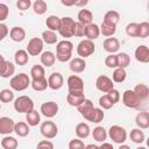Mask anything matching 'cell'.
I'll return each mask as SVG.
<instances>
[{
  "instance_id": "8fae6325",
  "label": "cell",
  "mask_w": 149,
  "mask_h": 149,
  "mask_svg": "<svg viewBox=\"0 0 149 149\" xmlns=\"http://www.w3.org/2000/svg\"><path fill=\"white\" fill-rule=\"evenodd\" d=\"M43 41L40 37H33L30 38V41L28 42L27 45V52L29 54V56H38L41 55L42 50H43Z\"/></svg>"
},
{
  "instance_id": "60d3db41",
  "label": "cell",
  "mask_w": 149,
  "mask_h": 149,
  "mask_svg": "<svg viewBox=\"0 0 149 149\" xmlns=\"http://www.w3.org/2000/svg\"><path fill=\"white\" fill-rule=\"evenodd\" d=\"M116 59H118V68H128L130 64V57L127 52H120L116 55Z\"/></svg>"
},
{
  "instance_id": "680465c9",
  "label": "cell",
  "mask_w": 149,
  "mask_h": 149,
  "mask_svg": "<svg viewBox=\"0 0 149 149\" xmlns=\"http://www.w3.org/2000/svg\"><path fill=\"white\" fill-rule=\"evenodd\" d=\"M87 3H88V0H78L74 6H77V7H85Z\"/></svg>"
},
{
  "instance_id": "2e32d148",
  "label": "cell",
  "mask_w": 149,
  "mask_h": 149,
  "mask_svg": "<svg viewBox=\"0 0 149 149\" xmlns=\"http://www.w3.org/2000/svg\"><path fill=\"white\" fill-rule=\"evenodd\" d=\"M14 125L15 122L13 119L8 116H1L0 118V134L2 135H9L14 132Z\"/></svg>"
},
{
  "instance_id": "d590c367",
  "label": "cell",
  "mask_w": 149,
  "mask_h": 149,
  "mask_svg": "<svg viewBox=\"0 0 149 149\" xmlns=\"http://www.w3.org/2000/svg\"><path fill=\"white\" fill-rule=\"evenodd\" d=\"M104 22L106 23H109V24H114L116 26L118 22L120 21V14L116 12V10H108L105 13L104 15Z\"/></svg>"
},
{
  "instance_id": "836d02e7",
  "label": "cell",
  "mask_w": 149,
  "mask_h": 149,
  "mask_svg": "<svg viewBox=\"0 0 149 149\" xmlns=\"http://www.w3.org/2000/svg\"><path fill=\"white\" fill-rule=\"evenodd\" d=\"M30 86L33 87L34 91L42 92V91L47 90V87H48V79L45 77L40 78V79H33L30 81Z\"/></svg>"
},
{
  "instance_id": "e575fe53",
  "label": "cell",
  "mask_w": 149,
  "mask_h": 149,
  "mask_svg": "<svg viewBox=\"0 0 149 149\" xmlns=\"http://www.w3.org/2000/svg\"><path fill=\"white\" fill-rule=\"evenodd\" d=\"M129 137H130L132 142H134V143H136V144H140V143H142V142L144 141L146 135H144L143 130H141V128L137 127V128H134V129L130 130Z\"/></svg>"
},
{
  "instance_id": "4316f807",
  "label": "cell",
  "mask_w": 149,
  "mask_h": 149,
  "mask_svg": "<svg viewBox=\"0 0 149 149\" xmlns=\"http://www.w3.org/2000/svg\"><path fill=\"white\" fill-rule=\"evenodd\" d=\"M29 125L27 122H23V121H19L14 125V133L20 136V137H26L28 134H29Z\"/></svg>"
},
{
  "instance_id": "ab89813d",
  "label": "cell",
  "mask_w": 149,
  "mask_h": 149,
  "mask_svg": "<svg viewBox=\"0 0 149 149\" xmlns=\"http://www.w3.org/2000/svg\"><path fill=\"white\" fill-rule=\"evenodd\" d=\"M31 6H33L34 13L37 15H43L48 9V5L44 0H35Z\"/></svg>"
},
{
  "instance_id": "6da1fadb",
  "label": "cell",
  "mask_w": 149,
  "mask_h": 149,
  "mask_svg": "<svg viewBox=\"0 0 149 149\" xmlns=\"http://www.w3.org/2000/svg\"><path fill=\"white\" fill-rule=\"evenodd\" d=\"M72 51H73L72 42L68 40H63L58 42L56 45V59L62 63L69 62L72 57Z\"/></svg>"
},
{
  "instance_id": "8992f818",
  "label": "cell",
  "mask_w": 149,
  "mask_h": 149,
  "mask_svg": "<svg viewBox=\"0 0 149 149\" xmlns=\"http://www.w3.org/2000/svg\"><path fill=\"white\" fill-rule=\"evenodd\" d=\"M94 51H95V45H94L93 41H91L88 38L80 41L77 45V54L81 58L90 57L91 55H93Z\"/></svg>"
},
{
  "instance_id": "7402d4cb",
  "label": "cell",
  "mask_w": 149,
  "mask_h": 149,
  "mask_svg": "<svg viewBox=\"0 0 149 149\" xmlns=\"http://www.w3.org/2000/svg\"><path fill=\"white\" fill-rule=\"evenodd\" d=\"M14 72H15V65L9 61H5V63L0 66V77L1 78H9L14 74Z\"/></svg>"
},
{
  "instance_id": "9c48e42d",
  "label": "cell",
  "mask_w": 149,
  "mask_h": 149,
  "mask_svg": "<svg viewBox=\"0 0 149 149\" xmlns=\"http://www.w3.org/2000/svg\"><path fill=\"white\" fill-rule=\"evenodd\" d=\"M122 102L128 108H137L142 101L133 90H126L122 94Z\"/></svg>"
},
{
  "instance_id": "6f0895ef",
  "label": "cell",
  "mask_w": 149,
  "mask_h": 149,
  "mask_svg": "<svg viewBox=\"0 0 149 149\" xmlns=\"http://www.w3.org/2000/svg\"><path fill=\"white\" fill-rule=\"evenodd\" d=\"M77 1L78 0H61V3L65 7H71V6H74Z\"/></svg>"
},
{
  "instance_id": "d4e9b609",
  "label": "cell",
  "mask_w": 149,
  "mask_h": 149,
  "mask_svg": "<svg viewBox=\"0 0 149 149\" xmlns=\"http://www.w3.org/2000/svg\"><path fill=\"white\" fill-rule=\"evenodd\" d=\"M56 62V55L51 51H43L41 52V64L43 66L50 68Z\"/></svg>"
},
{
  "instance_id": "277c9868",
  "label": "cell",
  "mask_w": 149,
  "mask_h": 149,
  "mask_svg": "<svg viewBox=\"0 0 149 149\" xmlns=\"http://www.w3.org/2000/svg\"><path fill=\"white\" fill-rule=\"evenodd\" d=\"M34 108V101L28 95H20L14 100V109L19 113H28Z\"/></svg>"
},
{
  "instance_id": "7dc6e473",
  "label": "cell",
  "mask_w": 149,
  "mask_h": 149,
  "mask_svg": "<svg viewBox=\"0 0 149 149\" xmlns=\"http://www.w3.org/2000/svg\"><path fill=\"white\" fill-rule=\"evenodd\" d=\"M105 65H106L108 69H115V68H118L116 55H115V54H109V55L105 58Z\"/></svg>"
},
{
  "instance_id": "ba28073f",
  "label": "cell",
  "mask_w": 149,
  "mask_h": 149,
  "mask_svg": "<svg viewBox=\"0 0 149 149\" xmlns=\"http://www.w3.org/2000/svg\"><path fill=\"white\" fill-rule=\"evenodd\" d=\"M40 132H41L43 137L51 140V139H55L57 136L58 127L54 121H44V122H42V125L40 127Z\"/></svg>"
},
{
  "instance_id": "4dcf8cb0",
  "label": "cell",
  "mask_w": 149,
  "mask_h": 149,
  "mask_svg": "<svg viewBox=\"0 0 149 149\" xmlns=\"http://www.w3.org/2000/svg\"><path fill=\"white\" fill-rule=\"evenodd\" d=\"M92 136H93L94 141L101 143V142L106 141V139H107V132H106V129L102 126H97L92 130Z\"/></svg>"
},
{
  "instance_id": "3957f363",
  "label": "cell",
  "mask_w": 149,
  "mask_h": 149,
  "mask_svg": "<svg viewBox=\"0 0 149 149\" xmlns=\"http://www.w3.org/2000/svg\"><path fill=\"white\" fill-rule=\"evenodd\" d=\"M107 136H109V139L118 144L125 143V141L127 140V132L123 127L119 126V125H113L109 127Z\"/></svg>"
},
{
  "instance_id": "8d00e7d4",
  "label": "cell",
  "mask_w": 149,
  "mask_h": 149,
  "mask_svg": "<svg viewBox=\"0 0 149 149\" xmlns=\"http://www.w3.org/2000/svg\"><path fill=\"white\" fill-rule=\"evenodd\" d=\"M58 37H57V34L56 31L54 30H50V29H47L42 33V41L47 44H55L57 42Z\"/></svg>"
},
{
  "instance_id": "f6af8a7d",
  "label": "cell",
  "mask_w": 149,
  "mask_h": 149,
  "mask_svg": "<svg viewBox=\"0 0 149 149\" xmlns=\"http://www.w3.org/2000/svg\"><path fill=\"white\" fill-rule=\"evenodd\" d=\"M126 34L129 37H137L139 35V23L137 22H130L126 26Z\"/></svg>"
},
{
  "instance_id": "e0dca14e",
  "label": "cell",
  "mask_w": 149,
  "mask_h": 149,
  "mask_svg": "<svg viewBox=\"0 0 149 149\" xmlns=\"http://www.w3.org/2000/svg\"><path fill=\"white\" fill-rule=\"evenodd\" d=\"M134 56H135V59L140 63H149V48L144 44L142 45H139L135 51H134Z\"/></svg>"
},
{
  "instance_id": "5bb4252c",
  "label": "cell",
  "mask_w": 149,
  "mask_h": 149,
  "mask_svg": "<svg viewBox=\"0 0 149 149\" xmlns=\"http://www.w3.org/2000/svg\"><path fill=\"white\" fill-rule=\"evenodd\" d=\"M64 84V78L59 72H52L48 78V87L56 91L59 90Z\"/></svg>"
},
{
  "instance_id": "7c38bea8",
  "label": "cell",
  "mask_w": 149,
  "mask_h": 149,
  "mask_svg": "<svg viewBox=\"0 0 149 149\" xmlns=\"http://www.w3.org/2000/svg\"><path fill=\"white\" fill-rule=\"evenodd\" d=\"M95 87L100 92L107 93L108 91H111L112 88H114V83H113V80L109 77H107L105 74H100L97 78V80H95Z\"/></svg>"
},
{
  "instance_id": "9f6ffc18",
  "label": "cell",
  "mask_w": 149,
  "mask_h": 149,
  "mask_svg": "<svg viewBox=\"0 0 149 149\" xmlns=\"http://www.w3.org/2000/svg\"><path fill=\"white\" fill-rule=\"evenodd\" d=\"M37 148H49V149H52V148H54V143L50 142V141L47 139V140L40 141V142L37 143Z\"/></svg>"
},
{
  "instance_id": "cb8c5ba5",
  "label": "cell",
  "mask_w": 149,
  "mask_h": 149,
  "mask_svg": "<svg viewBox=\"0 0 149 149\" xmlns=\"http://www.w3.org/2000/svg\"><path fill=\"white\" fill-rule=\"evenodd\" d=\"M77 19H78V22H80V23H83L84 26H86V24L92 23V21H93V14H92L91 10L84 8V9H80V10L78 12Z\"/></svg>"
},
{
  "instance_id": "681fc988",
  "label": "cell",
  "mask_w": 149,
  "mask_h": 149,
  "mask_svg": "<svg viewBox=\"0 0 149 149\" xmlns=\"http://www.w3.org/2000/svg\"><path fill=\"white\" fill-rule=\"evenodd\" d=\"M85 35V26L80 22H74L73 27V36L76 37H83Z\"/></svg>"
},
{
  "instance_id": "f1b7e54d",
  "label": "cell",
  "mask_w": 149,
  "mask_h": 149,
  "mask_svg": "<svg viewBox=\"0 0 149 149\" xmlns=\"http://www.w3.org/2000/svg\"><path fill=\"white\" fill-rule=\"evenodd\" d=\"M14 61H15V64L16 65H20V66H23L28 63L29 61V54L27 52V50H17L15 54H14Z\"/></svg>"
},
{
  "instance_id": "be15d7a7",
  "label": "cell",
  "mask_w": 149,
  "mask_h": 149,
  "mask_svg": "<svg viewBox=\"0 0 149 149\" xmlns=\"http://www.w3.org/2000/svg\"><path fill=\"white\" fill-rule=\"evenodd\" d=\"M5 61H6V59H5V57H3V56L0 54V66H1V65L5 63Z\"/></svg>"
},
{
  "instance_id": "f5cc1de1",
  "label": "cell",
  "mask_w": 149,
  "mask_h": 149,
  "mask_svg": "<svg viewBox=\"0 0 149 149\" xmlns=\"http://www.w3.org/2000/svg\"><path fill=\"white\" fill-rule=\"evenodd\" d=\"M9 14V8L6 3H0V22L5 21L8 17Z\"/></svg>"
},
{
  "instance_id": "4fadbf2b",
  "label": "cell",
  "mask_w": 149,
  "mask_h": 149,
  "mask_svg": "<svg viewBox=\"0 0 149 149\" xmlns=\"http://www.w3.org/2000/svg\"><path fill=\"white\" fill-rule=\"evenodd\" d=\"M40 112L42 115H44L45 118H54L57 113H58V105L57 102L55 101H47V102H43L41 105V108H40Z\"/></svg>"
},
{
  "instance_id": "484cf974",
  "label": "cell",
  "mask_w": 149,
  "mask_h": 149,
  "mask_svg": "<svg viewBox=\"0 0 149 149\" xmlns=\"http://www.w3.org/2000/svg\"><path fill=\"white\" fill-rule=\"evenodd\" d=\"M26 121H27V123L29 126L35 127V126H37L41 122V115H40V113L36 109L33 108L31 111L26 113Z\"/></svg>"
},
{
  "instance_id": "5b68a950",
  "label": "cell",
  "mask_w": 149,
  "mask_h": 149,
  "mask_svg": "<svg viewBox=\"0 0 149 149\" xmlns=\"http://www.w3.org/2000/svg\"><path fill=\"white\" fill-rule=\"evenodd\" d=\"M74 20L70 16L61 17V28L58 30L59 35L65 38H70L73 36V27H74Z\"/></svg>"
},
{
  "instance_id": "ee69618b",
  "label": "cell",
  "mask_w": 149,
  "mask_h": 149,
  "mask_svg": "<svg viewBox=\"0 0 149 149\" xmlns=\"http://www.w3.org/2000/svg\"><path fill=\"white\" fill-rule=\"evenodd\" d=\"M14 100V92L9 88H3L0 91V101L1 102H12Z\"/></svg>"
},
{
  "instance_id": "f907efd6",
  "label": "cell",
  "mask_w": 149,
  "mask_h": 149,
  "mask_svg": "<svg viewBox=\"0 0 149 149\" xmlns=\"http://www.w3.org/2000/svg\"><path fill=\"white\" fill-rule=\"evenodd\" d=\"M83 148H85V144L79 137L73 139L69 142V149H83Z\"/></svg>"
},
{
  "instance_id": "94428289",
  "label": "cell",
  "mask_w": 149,
  "mask_h": 149,
  "mask_svg": "<svg viewBox=\"0 0 149 149\" xmlns=\"http://www.w3.org/2000/svg\"><path fill=\"white\" fill-rule=\"evenodd\" d=\"M85 148H87V149H91V148H98V146H97V144H93V143H91V144H87V146H85Z\"/></svg>"
},
{
  "instance_id": "603a6c76",
  "label": "cell",
  "mask_w": 149,
  "mask_h": 149,
  "mask_svg": "<svg viewBox=\"0 0 149 149\" xmlns=\"http://www.w3.org/2000/svg\"><path fill=\"white\" fill-rule=\"evenodd\" d=\"M9 37L14 41V42H22L26 38V30L22 27H13L9 30Z\"/></svg>"
},
{
  "instance_id": "ffe728a7",
  "label": "cell",
  "mask_w": 149,
  "mask_h": 149,
  "mask_svg": "<svg viewBox=\"0 0 149 149\" xmlns=\"http://www.w3.org/2000/svg\"><path fill=\"white\" fill-rule=\"evenodd\" d=\"M135 123L139 128L141 129H147L149 128V113L143 111V112H139L135 116Z\"/></svg>"
},
{
  "instance_id": "11a10c76",
  "label": "cell",
  "mask_w": 149,
  "mask_h": 149,
  "mask_svg": "<svg viewBox=\"0 0 149 149\" xmlns=\"http://www.w3.org/2000/svg\"><path fill=\"white\" fill-rule=\"evenodd\" d=\"M8 34H9L8 27H7L5 23L0 22V42H1L2 40H5V37H7Z\"/></svg>"
},
{
  "instance_id": "44dd1931",
  "label": "cell",
  "mask_w": 149,
  "mask_h": 149,
  "mask_svg": "<svg viewBox=\"0 0 149 149\" xmlns=\"http://www.w3.org/2000/svg\"><path fill=\"white\" fill-rule=\"evenodd\" d=\"M85 99L86 98H85L84 92L83 93H70L69 92L68 95H66V101L72 107H78Z\"/></svg>"
},
{
  "instance_id": "74e56055",
  "label": "cell",
  "mask_w": 149,
  "mask_h": 149,
  "mask_svg": "<svg viewBox=\"0 0 149 149\" xmlns=\"http://www.w3.org/2000/svg\"><path fill=\"white\" fill-rule=\"evenodd\" d=\"M126 77H127V72L123 68H115L112 74V80L113 83H122L125 81Z\"/></svg>"
},
{
  "instance_id": "30bf717a",
  "label": "cell",
  "mask_w": 149,
  "mask_h": 149,
  "mask_svg": "<svg viewBox=\"0 0 149 149\" xmlns=\"http://www.w3.org/2000/svg\"><path fill=\"white\" fill-rule=\"evenodd\" d=\"M77 108H78V112L80 113V115H81L85 120L91 121L95 107H94L93 102H92L90 99H85V100H84Z\"/></svg>"
},
{
  "instance_id": "1f68e13d",
  "label": "cell",
  "mask_w": 149,
  "mask_h": 149,
  "mask_svg": "<svg viewBox=\"0 0 149 149\" xmlns=\"http://www.w3.org/2000/svg\"><path fill=\"white\" fill-rule=\"evenodd\" d=\"M45 24H47L48 29L54 30V31H58L61 28V17H58L56 15H50L47 17Z\"/></svg>"
},
{
  "instance_id": "e7e4bbea",
  "label": "cell",
  "mask_w": 149,
  "mask_h": 149,
  "mask_svg": "<svg viewBox=\"0 0 149 149\" xmlns=\"http://www.w3.org/2000/svg\"><path fill=\"white\" fill-rule=\"evenodd\" d=\"M0 109H1V104H0Z\"/></svg>"
},
{
  "instance_id": "f546056e",
  "label": "cell",
  "mask_w": 149,
  "mask_h": 149,
  "mask_svg": "<svg viewBox=\"0 0 149 149\" xmlns=\"http://www.w3.org/2000/svg\"><path fill=\"white\" fill-rule=\"evenodd\" d=\"M133 91L136 93V95L140 98L141 101H144V100H147L149 98V87L146 84H137V85H135Z\"/></svg>"
},
{
  "instance_id": "7a4b0ae2",
  "label": "cell",
  "mask_w": 149,
  "mask_h": 149,
  "mask_svg": "<svg viewBox=\"0 0 149 149\" xmlns=\"http://www.w3.org/2000/svg\"><path fill=\"white\" fill-rule=\"evenodd\" d=\"M30 81L31 80L28 77V74L24 72H21L19 74L12 76V78L9 80V85L14 91L21 92V91H24L26 88H28L30 86Z\"/></svg>"
},
{
  "instance_id": "f35d334b",
  "label": "cell",
  "mask_w": 149,
  "mask_h": 149,
  "mask_svg": "<svg viewBox=\"0 0 149 149\" xmlns=\"http://www.w3.org/2000/svg\"><path fill=\"white\" fill-rule=\"evenodd\" d=\"M17 146H19L17 140L13 136L7 135L1 140V147L3 149H15V148H17Z\"/></svg>"
},
{
  "instance_id": "7bdbcfd3",
  "label": "cell",
  "mask_w": 149,
  "mask_h": 149,
  "mask_svg": "<svg viewBox=\"0 0 149 149\" xmlns=\"http://www.w3.org/2000/svg\"><path fill=\"white\" fill-rule=\"evenodd\" d=\"M99 106L102 108V109H111L115 104L112 101V99L108 97V94L106 93V94H104V95H101L100 98H99Z\"/></svg>"
},
{
  "instance_id": "b9f144b4",
  "label": "cell",
  "mask_w": 149,
  "mask_h": 149,
  "mask_svg": "<svg viewBox=\"0 0 149 149\" xmlns=\"http://www.w3.org/2000/svg\"><path fill=\"white\" fill-rule=\"evenodd\" d=\"M44 66L43 65H40V64H36L34 65L31 69H30V76L33 79H40V78H43L45 77L44 76Z\"/></svg>"
},
{
  "instance_id": "db71d44e",
  "label": "cell",
  "mask_w": 149,
  "mask_h": 149,
  "mask_svg": "<svg viewBox=\"0 0 149 149\" xmlns=\"http://www.w3.org/2000/svg\"><path fill=\"white\" fill-rule=\"evenodd\" d=\"M107 94H108V97L112 99V101H113L114 104L119 102V100H120V92H119L118 90L112 88L111 91H108V92H107Z\"/></svg>"
},
{
  "instance_id": "c3c4849f",
  "label": "cell",
  "mask_w": 149,
  "mask_h": 149,
  "mask_svg": "<svg viewBox=\"0 0 149 149\" xmlns=\"http://www.w3.org/2000/svg\"><path fill=\"white\" fill-rule=\"evenodd\" d=\"M105 118V113L102 111V108H94V112H93V115H92V119H91V122L93 123H99L104 120Z\"/></svg>"
},
{
  "instance_id": "d6986e66",
  "label": "cell",
  "mask_w": 149,
  "mask_h": 149,
  "mask_svg": "<svg viewBox=\"0 0 149 149\" xmlns=\"http://www.w3.org/2000/svg\"><path fill=\"white\" fill-rule=\"evenodd\" d=\"M100 35V29H99V26L95 24V23H90V24H86L85 26V37L93 41V40H97Z\"/></svg>"
},
{
  "instance_id": "83f0119b",
  "label": "cell",
  "mask_w": 149,
  "mask_h": 149,
  "mask_svg": "<svg viewBox=\"0 0 149 149\" xmlns=\"http://www.w3.org/2000/svg\"><path fill=\"white\" fill-rule=\"evenodd\" d=\"M76 135H77V137H79V139H86V137H88V135L91 134V128H90V126L87 125V123H85V122H79L77 126H76Z\"/></svg>"
},
{
  "instance_id": "6125c7cd",
  "label": "cell",
  "mask_w": 149,
  "mask_h": 149,
  "mask_svg": "<svg viewBox=\"0 0 149 149\" xmlns=\"http://www.w3.org/2000/svg\"><path fill=\"white\" fill-rule=\"evenodd\" d=\"M119 148H120V149H129V147H128L127 144H123V143L119 144Z\"/></svg>"
},
{
  "instance_id": "9a60e30c",
  "label": "cell",
  "mask_w": 149,
  "mask_h": 149,
  "mask_svg": "<svg viewBox=\"0 0 149 149\" xmlns=\"http://www.w3.org/2000/svg\"><path fill=\"white\" fill-rule=\"evenodd\" d=\"M69 68H70L71 72H73V73H81L86 69V62L81 57L71 58L70 63H69Z\"/></svg>"
},
{
  "instance_id": "d6a6232c",
  "label": "cell",
  "mask_w": 149,
  "mask_h": 149,
  "mask_svg": "<svg viewBox=\"0 0 149 149\" xmlns=\"http://www.w3.org/2000/svg\"><path fill=\"white\" fill-rule=\"evenodd\" d=\"M99 29H100V34L106 36V37H111L115 34L116 31V26L114 24H109V23H106V22H101V24L99 26Z\"/></svg>"
},
{
  "instance_id": "52a82bcc",
  "label": "cell",
  "mask_w": 149,
  "mask_h": 149,
  "mask_svg": "<svg viewBox=\"0 0 149 149\" xmlns=\"http://www.w3.org/2000/svg\"><path fill=\"white\" fill-rule=\"evenodd\" d=\"M66 84H68V90L70 93H83L84 92V80L77 74L69 76Z\"/></svg>"
},
{
  "instance_id": "ac0fdd59",
  "label": "cell",
  "mask_w": 149,
  "mask_h": 149,
  "mask_svg": "<svg viewBox=\"0 0 149 149\" xmlns=\"http://www.w3.org/2000/svg\"><path fill=\"white\" fill-rule=\"evenodd\" d=\"M102 47H104V50L107 51L108 54H115L119 51L120 49V42L118 38L115 37H107L104 43H102Z\"/></svg>"
},
{
  "instance_id": "bcb514c9",
  "label": "cell",
  "mask_w": 149,
  "mask_h": 149,
  "mask_svg": "<svg viewBox=\"0 0 149 149\" xmlns=\"http://www.w3.org/2000/svg\"><path fill=\"white\" fill-rule=\"evenodd\" d=\"M149 36V22L143 21L139 23V35L137 37L140 38H146Z\"/></svg>"
},
{
  "instance_id": "91938a15",
  "label": "cell",
  "mask_w": 149,
  "mask_h": 149,
  "mask_svg": "<svg viewBox=\"0 0 149 149\" xmlns=\"http://www.w3.org/2000/svg\"><path fill=\"white\" fill-rule=\"evenodd\" d=\"M100 147L101 148H109V149H113V144L112 143H107V142H101V144H100Z\"/></svg>"
},
{
  "instance_id": "816d5d0a",
  "label": "cell",
  "mask_w": 149,
  "mask_h": 149,
  "mask_svg": "<svg viewBox=\"0 0 149 149\" xmlns=\"http://www.w3.org/2000/svg\"><path fill=\"white\" fill-rule=\"evenodd\" d=\"M31 0H17L16 1V7L21 12H24L27 9H29L31 7Z\"/></svg>"
}]
</instances>
